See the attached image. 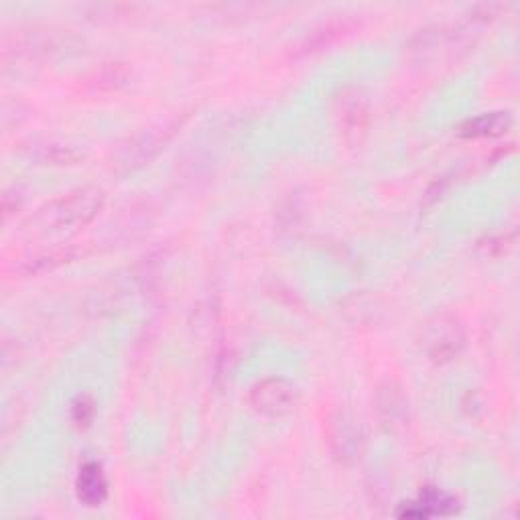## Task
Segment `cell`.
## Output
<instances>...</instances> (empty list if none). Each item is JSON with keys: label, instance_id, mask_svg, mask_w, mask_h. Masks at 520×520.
Returning a JSON list of instances; mask_svg holds the SVG:
<instances>
[{"label": "cell", "instance_id": "1", "mask_svg": "<svg viewBox=\"0 0 520 520\" xmlns=\"http://www.w3.org/2000/svg\"><path fill=\"white\" fill-rule=\"evenodd\" d=\"M106 195L98 187H80L45 204L31 220L45 234H74L86 228L104 208Z\"/></svg>", "mask_w": 520, "mask_h": 520}, {"label": "cell", "instance_id": "2", "mask_svg": "<svg viewBox=\"0 0 520 520\" xmlns=\"http://www.w3.org/2000/svg\"><path fill=\"white\" fill-rule=\"evenodd\" d=\"M297 401H299L297 386L291 380L281 376H271L256 382L250 388V395H248V403L252 411L271 419L293 413Z\"/></svg>", "mask_w": 520, "mask_h": 520}, {"label": "cell", "instance_id": "3", "mask_svg": "<svg viewBox=\"0 0 520 520\" xmlns=\"http://www.w3.org/2000/svg\"><path fill=\"white\" fill-rule=\"evenodd\" d=\"M466 344V334L462 323L449 313L435 315L425 328L423 334V348L435 364H445L460 356Z\"/></svg>", "mask_w": 520, "mask_h": 520}, {"label": "cell", "instance_id": "4", "mask_svg": "<svg viewBox=\"0 0 520 520\" xmlns=\"http://www.w3.org/2000/svg\"><path fill=\"white\" fill-rule=\"evenodd\" d=\"M460 510L458 498L453 494L427 486L419 492L415 502H409L399 510L401 518H433V516H453Z\"/></svg>", "mask_w": 520, "mask_h": 520}, {"label": "cell", "instance_id": "5", "mask_svg": "<svg viewBox=\"0 0 520 520\" xmlns=\"http://www.w3.org/2000/svg\"><path fill=\"white\" fill-rule=\"evenodd\" d=\"M76 496L86 508H98L108 498V478L98 462H86L76 478Z\"/></svg>", "mask_w": 520, "mask_h": 520}, {"label": "cell", "instance_id": "6", "mask_svg": "<svg viewBox=\"0 0 520 520\" xmlns=\"http://www.w3.org/2000/svg\"><path fill=\"white\" fill-rule=\"evenodd\" d=\"M514 118L510 112H486L474 118H468L460 126V135L464 139H496L506 135L512 128Z\"/></svg>", "mask_w": 520, "mask_h": 520}, {"label": "cell", "instance_id": "7", "mask_svg": "<svg viewBox=\"0 0 520 520\" xmlns=\"http://www.w3.org/2000/svg\"><path fill=\"white\" fill-rule=\"evenodd\" d=\"M360 429L356 427V423L352 419H348L346 415H340L338 421L334 423V431H332V449L334 455L342 462V464H350L358 458L360 453Z\"/></svg>", "mask_w": 520, "mask_h": 520}, {"label": "cell", "instance_id": "8", "mask_svg": "<svg viewBox=\"0 0 520 520\" xmlns=\"http://www.w3.org/2000/svg\"><path fill=\"white\" fill-rule=\"evenodd\" d=\"M128 80H130L128 65L120 63V61H110V63H104L102 68L96 72V76L92 80V86L96 90L112 92V90H118V88L126 86Z\"/></svg>", "mask_w": 520, "mask_h": 520}, {"label": "cell", "instance_id": "9", "mask_svg": "<svg viewBox=\"0 0 520 520\" xmlns=\"http://www.w3.org/2000/svg\"><path fill=\"white\" fill-rule=\"evenodd\" d=\"M96 417V401L90 395H78L72 403V421L78 429H86L92 425Z\"/></svg>", "mask_w": 520, "mask_h": 520}]
</instances>
